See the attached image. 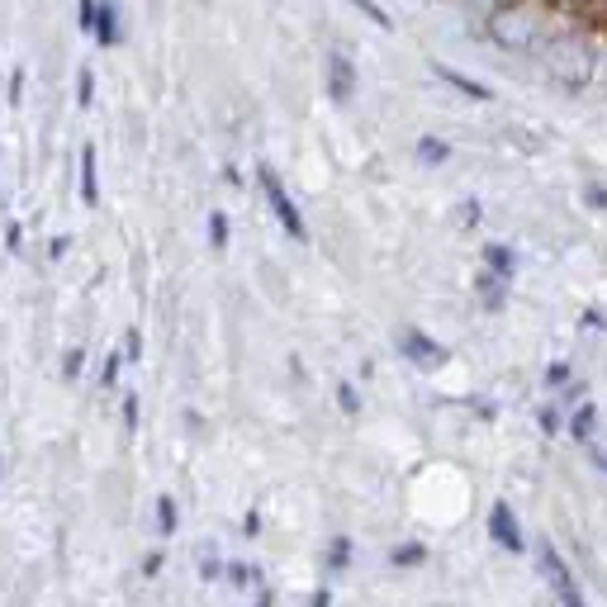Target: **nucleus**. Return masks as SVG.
Segmentation results:
<instances>
[{
  "mask_svg": "<svg viewBox=\"0 0 607 607\" xmlns=\"http://www.w3.org/2000/svg\"><path fill=\"white\" fill-rule=\"evenodd\" d=\"M484 261H488V271H494V276H503V280H508L513 276V247H503V243H488V251H484Z\"/></svg>",
  "mask_w": 607,
  "mask_h": 607,
  "instance_id": "12",
  "label": "nucleus"
},
{
  "mask_svg": "<svg viewBox=\"0 0 607 607\" xmlns=\"http://www.w3.org/2000/svg\"><path fill=\"white\" fill-rule=\"evenodd\" d=\"M588 205H594V209L607 205V185H594V191H588Z\"/></svg>",
  "mask_w": 607,
  "mask_h": 607,
  "instance_id": "27",
  "label": "nucleus"
},
{
  "mask_svg": "<svg viewBox=\"0 0 607 607\" xmlns=\"http://www.w3.org/2000/svg\"><path fill=\"white\" fill-rule=\"evenodd\" d=\"M555 14L560 10L551 0H508L484 20V33L503 53H542L546 39L555 33Z\"/></svg>",
  "mask_w": 607,
  "mask_h": 607,
  "instance_id": "1",
  "label": "nucleus"
},
{
  "mask_svg": "<svg viewBox=\"0 0 607 607\" xmlns=\"http://www.w3.org/2000/svg\"><path fill=\"white\" fill-rule=\"evenodd\" d=\"M257 607H271V594H261V598H257Z\"/></svg>",
  "mask_w": 607,
  "mask_h": 607,
  "instance_id": "31",
  "label": "nucleus"
},
{
  "mask_svg": "<svg viewBox=\"0 0 607 607\" xmlns=\"http://www.w3.org/2000/svg\"><path fill=\"white\" fill-rule=\"evenodd\" d=\"M423 560H428V546H423V542H403V546H394V555H390L394 569H409V565H423Z\"/></svg>",
  "mask_w": 607,
  "mask_h": 607,
  "instance_id": "14",
  "label": "nucleus"
},
{
  "mask_svg": "<svg viewBox=\"0 0 607 607\" xmlns=\"http://www.w3.org/2000/svg\"><path fill=\"white\" fill-rule=\"evenodd\" d=\"M309 607H332V588H318V594H313V603Z\"/></svg>",
  "mask_w": 607,
  "mask_h": 607,
  "instance_id": "30",
  "label": "nucleus"
},
{
  "mask_svg": "<svg viewBox=\"0 0 607 607\" xmlns=\"http://www.w3.org/2000/svg\"><path fill=\"white\" fill-rule=\"evenodd\" d=\"M228 579L238 584V588H247V584L257 579V575H251V565H228Z\"/></svg>",
  "mask_w": 607,
  "mask_h": 607,
  "instance_id": "25",
  "label": "nucleus"
},
{
  "mask_svg": "<svg viewBox=\"0 0 607 607\" xmlns=\"http://www.w3.org/2000/svg\"><path fill=\"white\" fill-rule=\"evenodd\" d=\"M176 527H181V513H176V498H157V532L162 536H176Z\"/></svg>",
  "mask_w": 607,
  "mask_h": 607,
  "instance_id": "15",
  "label": "nucleus"
},
{
  "mask_svg": "<svg viewBox=\"0 0 607 607\" xmlns=\"http://www.w3.org/2000/svg\"><path fill=\"white\" fill-rule=\"evenodd\" d=\"M488 536H494V542L508 551V555H522L527 551V536H522V522H517V513H513V503H494V508H488Z\"/></svg>",
  "mask_w": 607,
  "mask_h": 607,
  "instance_id": "4",
  "label": "nucleus"
},
{
  "mask_svg": "<svg viewBox=\"0 0 607 607\" xmlns=\"http://www.w3.org/2000/svg\"><path fill=\"white\" fill-rule=\"evenodd\" d=\"M560 14H569V20H584V14H607V0H551Z\"/></svg>",
  "mask_w": 607,
  "mask_h": 607,
  "instance_id": "13",
  "label": "nucleus"
},
{
  "mask_svg": "<svg viewBox=\"0 0 607 607\" xmlns=\"http://www.w3.org/2000/svg\"><path fill=\"white\" fill-rule=\"evenodd\" d=\"M536 423H542V432H560V413H555V409H542V413H536Z\"/></svg>",
  "mask_w": 607,
  "mask_h": 607,
  "instance_id": "24",
  "label": "nucleus"
},
{
  "mask_svg": "<svg viewBox=\"0 0 607 607\" xmlns=\"http://www.w3.org/2000/svg\"><path fill=\"white\" fill-rule=\"evenodd\" d=\"M81 199L95 205L100 199V185H95V147H81Z\"/></svg>",
  "mask_w": 607,
  "mask_h": 607,
  "instance_id": "11",
  "label": "nucleus"
},
{
  "mask_svg": "<svg viewBox=\"0 0 607 607\" xmlns=\"http://www.w3.org/2000/svg\"><path fill=\"white\" fill-rule=\"evenodd\" d=\"M95 43H100V48H114V43H120V0H100Z\"/></svg>",
  "mask_w": 607,
  "mask_h": 607,
  "instance_id": "8",
  "label": "nucleus"
},
{
  "mask_svg": "<svg viewBox=\"0 0 607 607\" xmlns=\"http://www.w3.org/2000/svg\"><path fill=\"white\" fill-rule=\"evenodd\" d=\"M328 86H332V100H351V91H357V66H351V58L342 53L328 58Z\"/></svg>",
  "mask_w": 607,
  "mask_h": 607,
  "instance_id": "7",
  "label": "nucleus"
},
{
  "mask_svg": "<svg viewBox=\"0 0 607 607\" xmlns=\"http://www.w3.org/2000/svg\"><path fill=\"white\" fill-rule=\"evenodd\" d=\"M351 6H357V10L366 14V20H370V24H380V29H390V14H384V10L375 6V0H351Z\"/></svg>",
  "mask_w": 607,
  "mask_h": 607,
  "instance_id": "19",
  "label": "nucleus"
},
{
  "mask_svg": "<svg viewBox=\"0 0 607 607\" xmlns=\"http://www.w3.org/2000/svg\"><path fill=\"white\" fill-rule=\"evenodd\" d=\"M594 428H598V409H594V403H579V409L569 413V436H575V442H588Z\"/></svg>",
  "mask_w": 607,
  "mask_h": 607,
  "instance_id": "10",
  "label": "nucleus"
},
{
  "mask_svg": "<svg viewBox=\"0 0 607 607\" xmlns=\"http://www.w3.org/2000/svg\"><path fill=\"white\" fill-rule=\"evenodd\" d=\"M399 351L409 357L413 366H423V370H436V366H446L451 361V351L442 342H432L428 332H418V328H403L399 332Z\"/></svg>",
  "mask_w": 607,
  "mask_h": 607,
  "instance_id": "5",
  "label": "nucleus"
},
{
  "mask_svg": "<svg viewBox=\"0 0 607 607\" xmlns=\"http://www.w3.org/2000/svg\"><path fill=\"white\" fill-rule=\"evenodd\" d=\"M503 6H508V0H461V10H465V14H475L480 24H484L494 10H503Z\"/></svg>",
  "mask_w": 607,
  "mask_h": 607,
  "instance_id": "17",
  "label": "nucleus"
},
{
  "mask_svg": "<svg viewBox=\"0 0 607 607\" xmlns=\"http://www.w3.org/2000/svg\"><path fill=\"white\" fill-rule=\"evenodd\" d=\"M432 72H436V76H442V81H446V86H455V91H465L470 100H488V86H480V81H470L465 72H455V66H442V62H436V66H432Z\"/></svg>",
  "mask_w": 607,
  "mask_h": 607,
  "instance_id": "9",
  "label": "nucleus"
},
{
  "mask_svg": "<svg viewBox=\"0 0 607 607\" xmlns=\"http://www.w3.org/2000/svg\"><path fill=\"white\" fill-rule=\"evenodd\" d=\"M351 565V542L347 536H337V542L328 546V569H347Z\"/></svg>",
  "mask_w": 607,
  "mask_h": 607,
  "instance_id": "18",
  "label": "nucleus"
},
{
  "mask_svg": "<svg viewBox=\"0 0 607 607\" xmlns=\"http://www.w3.org/2000/svg\"><path fill=\"white\" fill-rule=\"evenodd\" d=\"M124 428H138V399H124Z\"/></svg>",
  "mask_w": 607,
  "mask_h": 607,
  "instance_id": "26",
  "label": "nucleus"
},
{
  "mask_svg": "<svg viewBox=\"0 0 607 607\" xmlns=\"http://www.w3.org/2000/svg\"><path fill=\"white\" fill-rule=\"evenodd\" d=\"M337 403H342L347 413H361V394H357V384H347V380L337 384Z\"/></svg>",
  "mask_w": 607,
  "mask_h": 607,
  "instance_id": "20",
  "label": "nucleus"
},
{
  "mask_svg": "<svg viewBox=\"0 0 607 607\" xmlns=\"http://www.w3.org/2000/svg\"><path fill=\"white\" fill-rule=\"evenodd\" d=\"M257 181H261V191H266V205H271V209H276V218H280L285 238H295V243L309 238V228H304V218H299V209H295L290 191H285V185H280V176L271 172V166H261Z\"/></svg>",
  "mask_w": 607,
  "mask_h": 607,
  "instance_id": "3",
  "label": "nucleus"
},
{
  "mask_svg": "<svg viewBox=\"0 0 607 607\" xmlns=\"http://www.w3.org/2000/svg\"><path fill=\"white\" fill-rule=\"evenodd\" d=\"M542 565H546V579L555 584V594H560V607H588L584 594H579V584H575V575H569V565L560 560V551L542 546Z\"/></svg>",
  "mask_w": 607,
  "mask_h": 607,
  "instance_id": "6",
  "label": "nucleus"
},
{
  "mask_svg": "<svg viewBox=\"0 0 607 607\" xmlns=\"http://www.w3.org/2000/svg\"><path fill=\"white\" fill-rule=\"evenodd\" d=\"M143 575H147V579L162 575V555H147V560H143Z\"/></svg>",
  "mask_w": 607,
  "mask_h": 607,
  "instance_id": "29",
  "label": "nucleus"
},
{
  "mask_svg": "<svg viewBox=\"0 0 607 607\" xmlns=\"http://www.w3.org/2000/svg\"><path fill=\"white\" fill-rule=\"evenodd\" d=\"M81 366H86V351H81V347H76V351H66V357H62V375H66V380H76V375H81Z\"/></svg>",
  "mask_w": 607,
  "mask_h": 607,
  "instance_id": "21",
  "label": "nucleus"
},
{
  "mask_svg": "<svg viewBox=\"0 0 607 607\" xmlns=\"http://www.w3.org/2000/svg\"><path fill=\"white\" fill-rule=\"evenodd\" d=\"M418 157H423L428 166H442V162L451 157V143H442V138H418Z\"/></svg>",
  "mask_w": 607,
  "mask_h": 607,
  "instance_id": "16",
  "label": "nucleus"
},
{
  "mask_svg": "<svg viewBox=\"0 0 607 607\" xmlns=\"http://www.w3.org/2000/svg\"><path fill=\"white\" fill-rule=\"evenodd\" d=\"M565 380H569V366H565V361H555V366L546 370V384H551V390H560Z\"/></svg>",
  "mask_w": 607,
  "mask_h": 607,
  "instance_id": "23",
  "label": "nucleus"
},
{
  "mask_svg": "<svg viewBox=\"0 0 607 607\" xmlns=\"http://www.w3.org/2000/svg\"><path fill=\"white\" fill-rule=\"evenodd\" d=\"M209 243H214V247L228 243V218H224V214H209Z\"/></svg>",
  "mask_w": 607,
  "mask_h": 607,
  "instance_id": "22",
  "label": "nucleus"
},
{
  "mask_svg": "<svg viewBox=\"0 0 607 607\" xmlns=\"http://www.w3.org/2000/svg\"><path fill=\"white\" fill-rule=\"evenodd\" d=\"M120 366H124L120 357H110V361H105V384H114V380H120Z\"/></svg>",
  "mask_w": 607,
  "mask_h": 607,
  "instance_id": "28",
  "label": "nucleus"
},
{
  "mask_svg": "<svg viewBox=\"0 0 607 607\" xmlns=\"http://www.w3.org/2000/svg\"><path fill=\"white\" fill-rule=\"evenodd\" d=\"M536 58L546 62V72L560 81V86L584 91L588 76H594V66H598V48L588 43L584 29H560V24H555V33L546 39V48Z\"/></svg>",
  "mask_w": 607,
  "mask_h": 607,
  "instance_id": "2",
  "label": "nucleus"
}]
</instances>
